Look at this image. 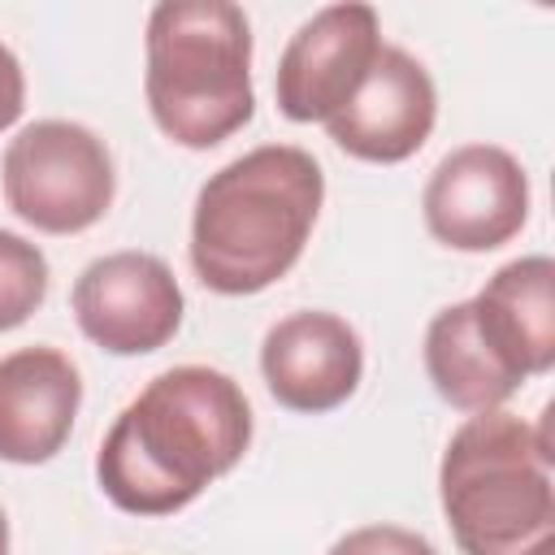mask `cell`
Here are the masks:
<instances>
[{
	"label": "cell",
	"instance_id": "obj_1",
	"mask_svg": "<svg viewBox=\"0 0 555 555\" xmlns=\"http://www.w3.org/2000/svg\"><path fill=\"white\" fill-rule=\"evenodd\" d=\"M251 447L243 386L208 364L156 373L108 425L95 451L104 499L130 516H173L225 477Z\"/></svg>",
	"mask_w": 555,
	"mask_h": 555
},
{
	"label": "cell",
	"instance_id": "obj_2",
	"mask_svg": "<svg viewBox=\"0 0 555 555\" xmlns=\"http://www.w3.org/2000/svg\"><path fill=\"white\" fill-rule=\"evenodd\" d=\"M325 173L295 143H260L208 173L191 212V269L212 295H260L295 269L321 217Z\"/></svg>",
	"mask_w": 555,
	"mask_h": 555
},
{
	"label": "cell",
	"instance_id": "obj_3",
	"mask_svg": "<svg viewBox=\"0 0 555 555\" xmlns=\"http://www.w3.org/2000/svg\"><path fill=\"white\" fill-rule=\"evenodd\" d=\"M143 52L147 113L178 147H217L251 121V22L238 4L165 0L147 13Z\"/></svg>",
	"mask_w": 555,
	"mask_h": 555
},
{
	"label": "cell",
	"instance_id": "obj_4",
	"mask_svg": "<svg viewBox=\"0 0 555 555\" xmlns=\"http://www.w3.org/2000/svg\"><path fill=\"white\" fill-rule=\"evenodd\" d=\"M546 421L516 412H473L447 442L438 464V503L460 555H520L555 538Z\"/></svg>",
	"mask_w": 555,
	"mask_h": 555
},
{
	"label": "cell",
	"instance_id": "obj_5",
	"mask_svg": "<svg viewBox=\"0 0 555 555\" xmlns=\"http://www.w3.org/2000/svg\"><path fill=\"white\" fill-rule=\"evenodd\" d=\"M0 186L4 204L26 225L43 234H82L113 208L117 173L95 130L82 121L43 117L9 139Z\"/></svg>",
	"mask_w": 555,
	"mask_h": 555
},
{
	"label": "cell",
	"instance_id": "obj_6",
	"mask_svg": "<svg viewBox=\"0 0 555 555\" xmlns=\"http://www.w3.org/2000/svg\"><path fill=\"white\" fill-rule=\"evenodd\" d=\"M421 212L442 247L494 251L529 221V173L499 143H464L434 165Z\"/></svg>",
	"mask_w": 555,
	"mask_h": 555
},
{
	"label": "cell",
	"instance_id": "obj_7",
	"mask_svg": "<svg viewBox=\"0 0 555 555\" xmlns=\"http://www.w3.org/2000/svg\"><path fill=\"white\" fill-rule=\"evenodd\" d=\"M78 330L113 356L160 351L182 325V286L152 251H108L69 291Z\"/></svg>",
	"mask_w": 555,
	"mask_h": 555
},
{
	"label": "cell",
	"instance_id": "obj_8",
	"mask_svg": "<svg viewBox=\"0 0 555 555\" xmlns=\"http://www.w3.org/2000/svg\"><path fill=\"white\" fill-rule=\"evenodd\" d=\"M382 52V22L373 4H330L312 13L278 56L273 95L291 121H330L364 87Z\"/></svg>",
	"mask_w": 555,
	"mask_h": 555
},
{
	"label": "cell",
	"instance_id": "obj_9",
	"mask_svg": "<svg viewBox=\"0 0 555 555\" xmlns=\"http://www.w3.org/2000/svg\"><path fill=\"white\" fill-rule=\"evenodd\" d=\"M434 121H438V91L429 69L412 52L382 43L364 87L351 95L343 113L325 121V130L356 160L399 165L425 147Z\"/></svg>",
	"mask_w": 555,
	"mask_h": 555
},
{
	"label": "cell",
	"instance_id": "obj_10",
	"mask_svg": "<svg viewBox=\"0 0 555 555\" xmlns=\"http://www.w3.org/2000/svg\"><path fill=\"white\" fill-rule=\"evenodd\" d=\"M260 373L282 408L321 416L356 395L364 377V343L334 312H291L269 325L260 343Z\"/></svg>",
	"mask_w": 555,
	"mask_h": 555
},
{
	"label": "cell",
	"instance_id": "obj_11",
	"mask_svg": "<svg viewBox=\"0 0 555 555\" xmlns=\"http://www.w3.org/2000/svg\"><path fill=\"white\" fill-rule=\"evenodd\" d=\"M82 403L78 364L56 347H22L0 360V460L48 464Z\"/></svg>",
	"mask_w": 555,
	"mask_h": 555
},
{
	"label": "cell",
	"instance_id": "obj_12",
	"mask_svg": "<svg viewBox=\"0 0 555 555\" xmlns=\"http://www.w3.org/2000/svg\"><path fill=\"white\" fill-rule=\"evenodd\" d=\"M481 338L525 382L555 364V260L520 256L468 299Z\"/></svg>",
	"mask_w": 555,
	"mask_h": 555
},
{
	"label": "cell",
	"instance_id": "obj_13",
	"mask_svg": "<svg viewBox=\"0 0 555 555\" xmlns=\"http://www.w3.org/2000/svg\"><path fill=\"white\" fill-rule=\"evenodd\" d=\"M425 373H429L438 399L460 412L503 408L520 390V377L481 338L468 299L434 312V321L425 330Z\"/></svg>",
	"mask_w": 555,
	"mask_h": 555
},
{
	"label": "cell",
	"instance_id": "obj_14",
	"mask_svg": "<svg viewBox=\"0 0 555 555\" xmlns=\"http://www.w3.org/2000/svg\"><path fill=\"white\" fill-rule=\"evenodd\" d=\"M43 299H48V256L30 238L0 230V334L26 325Z\"/></svg>",
	"mask_w": 555,
	"mask_h": 555
},
{
	"label": "cell",
	"instance_id": "obj_15",
	"mask_svg": "<svg viewBox=\"0 0 555 555\" xmlns=\"http://www.w3.org/2000/svg\"><path fill=\"white\" fill-rule=\"evenodd\" d=\"M325 555H438L429 538L403 525H364L343 533Z\"/></svg>",
	"mask_w": 555,
	"mask_h": 555
},
{
	"label": "cell",
	"instance_id": "obj_16",
	"mask_svg": "<svg viewBox=\"0 0 555 555\" xmlns=\"http://www.w3.org/2000/svg\"><path fill=\"white\" fill-rule=\"evenodd\" d=\"M26 108V74L22 61L0 43V130H9Z\"/></svg>",
	"mask_w": 555,
	"mask_h": 555
},
{
	"label": "cell",
	"instance_id": "obj_17",
	"mask_svg": "<svg viewBox=\"0 0 555 555\" xmlns=\"http://www.w3.org/2000/svg\"><path fill=\"white\" fill-rule=\"evenodd\" d=\"M520 555H555V538H542V542H533V546L520 551Z\"/></svg>",
	"mask_w": 555,
	"mask_h": 555
},
{
	"label": "cell",
	"instance_id": "obj_18",
	"mask_svg": "<svg viewBox=\"0 0 555 555\" xmlns=\"http://www.w3.org/2000/svg\"><path fill=\"white\" fill-rule=\"evenodd\" d=\"M0 555H9V520H4V507H0Z\"/></svg>",
	"mask_w": 555,
	"mask_h": 555
}]
</instances>
